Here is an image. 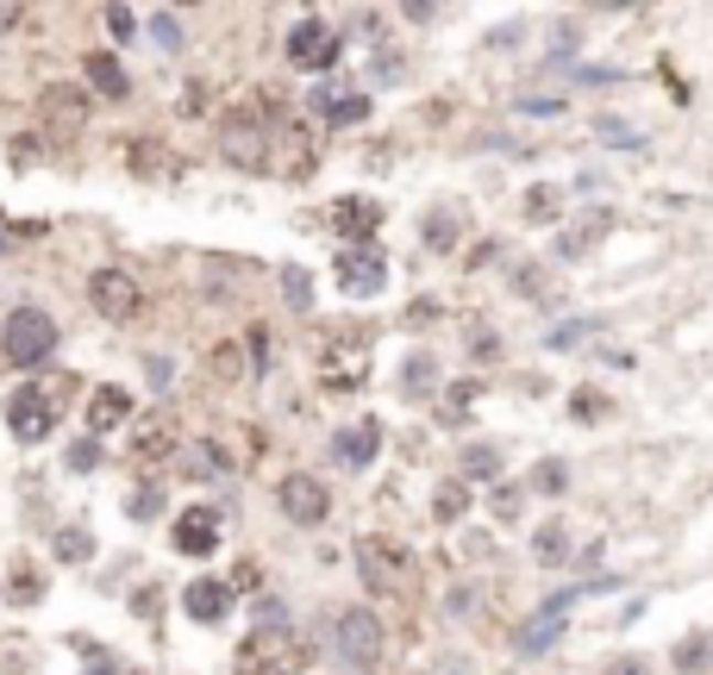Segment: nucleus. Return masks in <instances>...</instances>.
Listing matches in <instances>:
<instances>
[{
    "instance_id": "nucleus-28",
    "label": "nucleus",
    "mask_w": 713,
    "mask_h": 675,
    "mask_svg": "<svg viewBox=\"0 0 713 675\" xmlns=\"http://www.w3.org/2000/svg\"><path fill=\"white\" fill-rule=\"evenodd\" d=\"M282 288H289V307H307V301H313V294H307V275H301V270L282 275Z\"/></svg>"
},
{
    "instance_id": "nucleus-16",
    "label": "nucleus",
    "mask_w": 713,
    "mask_h": 675,
    "mask_svg": "<svg viewBox=\"0 0 713 675\" xmlns=\"http://www.w3.org/2000/svg\"><path fill=\"white\" fill-rule=\"evenodd\" d=\"M326 119H338V126H357V119L369 113V100L364 95H338V88H320V100H313Z\"/></svg>"
},
{
    "instance_id": "nucleus-36",
    "label": "nucleus",
    "mask_w": 713,
    "mask_h": 675,
    "mask_svg": "<svg viewBox=\"0 0 713 675\" xmlns=\"http://www.w3.org/2000/svg\"><path fill=\"white\" fill-rule=\"evenodd\" d=\"M0 251H7V244H0Z\"/></svg>"
},
{
    "instance_id": "nucleus-9",
    "label": "nucleus",
    "mask_w": 713,
    "mask_h": 675,
    "mask_svg": "<svg viewBox=\"0 0 713 675\" xmlns=\"http://www.w3.org/2000/svg\"><path fill=\"white\" fill-rule=\"evenodd\" d=\"M175 551H182V557H213V551H219V513H213V507H188V513L175 520Z\"/></svg>"
},
{
    "instance_id": "nucleus-25",
    "label": "nucleus",
    "mask_w": 713,
    "mask_h": 675,
    "mask_svg": "<svg viewBox=\"0 0 713 675\" xmlns=\"http://www.w3.org/2000/svg\"><path fill=\"white\" fill-rule=\"evenodd\" d=\"M156 507H163V501H156V488H138L132 501H126V513H132V520H151Z\"/></svg>"
},
{
    "instance_id": "nucleus-19",
    "label": "nucleus",
    "mask_w": 713,
    "mask_h": 675,
    "mask_svg": "<svg viewBox=\"0 0 713 675\" xmlns=\"http://www.w3.org/2000/svg\"><path fill=\"white\" fill-rule=\"evenodd\" d=\"M532 551H539V563H563V557H570V538H563V525H544Z\"/></svg>"
},
{
    "instance_id": "nucleus-30",
    "label": "nucleus",
    "mask_w": 713,
    "mask_h": 675,
    "mask_svg": "<svg viewBox=\"0 0 713 675\" xmlns=\"http://www.w3.org/2000/svg\"><path fill=\"white\" fill-rule=\"evenodd\" d=\"M532 482H539V488H544V494H558V488H563V482H570V476H563V464H544V469H539V476H532Z\"/></svg>"
},
{
    "instance_id": "nucleus-35",
    "label": "nucleus",
    "mask_w": 713,
    "mask_h": 675,
    "mask_svg": "<svg viewBox=\"0 0 713 675\" xmlns=\"http://www.w3.org/2000/svg\"><path fill=\"white\" fill-rule=\"evenodd\" d=\"M614 675H645V663H614Z\"/></svg>"
},
{
    "instance_id": "nucleus-26",
    "label": "nucleus",
    "mask_w": 713,
    "mask_h": 675,
    "mask_svg": "<svg viewBox=\"0 0 713 675\" xmlns=\"http://www.w3.org/2000/svg\"><path fill=\"white\" fill-rule=\"evenodd\" d=\"M469 476H501V450H469Z\"/></svg>"
},
{
    "instance_id": "nucleus-23",
    "label": "nucleus",
    "mask_w": 713,
    "mask_h": 675,
    "mask_svg": "<svg viewBox=\"0 0 713 675\" xmlns=\"http://www.w3.org/2000/svg\"><path fill=\"white\" fill-rule=\"evenodd\" d=\"M558 213V188H532V200H526V219H551Z\"/></svg>"
},
{
    "instance_id": "nucleus-6",
    "label": "nucleus",
    "mask_w": 713,
    "mask_h": 675,
    "mask_svg": "<svg viewBox=\"0 0 713 675\" xmlns=\"http://www.w3.org/2000/svg\"><path fill=\"white\" fill-rule=\"evenodd\" d=\"M289 63L294 69H332V63H338V32L307 13V20L289 32Z\"/></svg>"
},
{
    "instance_id": "nucleus-12",
    "label": "nucleus",
    "mask_w": 713,
    "mask_h": 675,
    "mask_svg": "<svg viewBox=\"0 0 713 675\" xmlns=\"http://www.w3.org/2000/svg\"><path fill=\"white\" fill-rule=\"evenodd\" d=\"M182 607H188V619H201V625H219V619H226V588H219V581H188Z\"/></svg>"
},
{
    "instance_id": "nucleus-18",
    "label": "nucleus",
    "mask_w": 713,
    "mask_h": 675,
    "mask_svg": "<svg viewBox=\"0 0 713 675\" xmlns=\"http://www.w3.org/2000/svg\"><path fill=\"white\" fill-rule=\"evenodd\" d=\"M451 238H457V213H432L425 219V244L432 251H451Z\"/></svg>"
},
{
    "instance_id": "nucleus-13",
    "label": "nucleus",
    "mask_w": 713,
    "mask_h": 675,
    "mask_svg": "<svg viewBox=\"0 0 713 675\" xmlns=\"http://www.w3.org/2000/svg\"><path fill=\"white\" fill-rule=\"evenodd\" d=\"M126 413H132V394H126V388H95V406H88V425H95V432L119 425Z\"/></svg>"
},
{
    "instance_id": "nucleus-3",
    "label": "nucleus",
    "mask_w": 713,
    "mask_h": 675,
    "mask_svg": "<svg viewBox=\"0 0 713 675\" xmlns=\"http://www.w3.org/2000/svg\"><path fill=\"white\" fill-rule=\"evenodd\" d=\"M57 413H63L57 388H20V394L7 401V425H13V438L20 444H44L51 432H57Z\"/></svg>"
},
{
    "instance_id": "nucleus-24",
    "label": "nucleus",
    "mask_w": 713,
    "mask_h": 675,
    "mask_svg": "<svg viewBox=\"0 0 713 675\" xmlns=\"http://www.w3.org/2000/svg\"><path fill=\"white\" fill-rule=\"evenodd\" d=\"M601 138H614L619 151H638V132L633 126H619V119H601Z\"/></svg>"
},
{
    "instance_id": "nucleus-10",
    "label": "nucleus",
    "mask_w": 713,
    "mask_h": 675,
    "mask_svg": "<svg viewBox=\"0 0 713 675\" xmlns=\"http://www.w3.org/2000/svg\"><path fill=\"white\" fill-rule=\"evenodd\" d=\"M376 219H382V207L369 200V194H350V200H338L332 207V226H338V244H376Z\"/></svg>"
},
{
    "instance_id": "nucleus-11",
    "label": "nucleus",
    "mask_w": 713,
    "mask_h": 675,
    "mask_svg": "<svg viewBox=\"0 0 713 675\" xmlns=\"http://www.w3.org/2000/svg\"><path fill=\"white\" fill-rule=\"evenodd\" d=\"M170 450H175V420H170V413H151V420L138 425L132 457H138V464H163Z\"/></svg>"
},
{
    "instance_id": "nucleus-5",
    "label": "nucleus",
    "mask_w": 713,
    "mask_h": 675,
    "mask_svg": "<svg viewBox=\"0 0 713 675\" xmlns=\"http://www.w3.org/2000/svg\"><path fill=\"white\" fill-rule=\"evenodd\" d=\"M338 656H345L350 669H376V656H382V619L364 613V607H350L338 619Z\"/></svg>"
},
{
    "instance_id": "nucleus-20",
    "label": "nucleus",
    "mask_w": 713,
    "mask_h": 675,
    "mask_svg": "<svg viewBox=\"0 0 713 675\" xmlns=\"http://www.w3.org/2000/svg\"><path fill=\"white\" fill-rule=\"evenodd\" d=\"M88 551H95V538H88L82 525H69V532H63V538H57V557H63V563H82V557H88Z\"/></svg>"
},
{
    "instance_id": "nucleus-15",
    "label": "nucleus",
    "mask_w": 713,
    "mask_h": 675,
    "mask_svg": "<svg viewBox=\"0 0 713 675\" xmlns=\"http://www.w3.org/2000/svg\"><path fill=\"white\" fill-rule=\"evenodd\" d=\"M332 457H345L350 469H364L376 457V425H357V432H338L332 438Z\"/></svg>"
},
{
    "instance_id": "nucleus-34",
    "label": "nucleus",
    "mask_w": 713,
    "mask_h": 675,
    "mask_svg": "<svg viewBox=\"0 0 713 675\" xmlns=\"http://www.w3.org/2000/svg\"><path fill=\"white\" fill-rule=\"evenodd\" d=\"M20 20H25L20 7H0V32H13V25H20Z\"/></svg>"
},
{
    "instance_id": "nucleus-8",
    "label": "nucleus",
    "mask_w": 713,
    "mask_h": 675,
    "mask_svg": "<svg viewBox=\"0 0 713 675\" xmlns=\"http://www.w3.org/2000/svg\"><path fill=\"white\" fill-rule=\"evenodd\" d=\"M88 301H95L107 319H132L138 313V282L126 270H100L95 282H88Z\"/></svg>"
},
{
    "instance_id": "nucleus-29",
    "label": "nucleus",
    "mask_w": 713,
    "mask_h": 675,
    "mask_svg": "<svg viewBox=\"0 0 713 675\" xmlns=\"http://www.w3.org/2000/svg\"><path fill=\"white\" fill-rule=\"evenodd\" d=\"M463 507H469V494H463V488H444V501H439V520H457Z\"/></svg>"
},
{
    "instance_id": "nucleus-32",
    "label": "nucleus",
    "mask_w": 713,
    "mask_h": 675,
    "mask_svg": "<svg viewBox=\"0 0 713 675\" xmlns=\"http://www.w3.org/2000/svg\"><path fill=\"white\" fill-rule=\"evenodd\" d=\"M100 464V444H82V450H69V469H95Z\"/></svg>"
},
{
    "instance_id": "nucleus-22",
    "label": "nucleus",
    "mask_w": 713,
    "mask_h": 675,
    "mask_svg": "<svg viewBox=\"0 0 713 675\" xmlns=\"http://www.w3.org/2000/svg\"><path fill=\"white\" fill-rule=\"evenodd\" d=\"M151 39L163 44V51H175V44H182V25H175V13H151Z\"/></svg>"
},
{
    "instance_id": "nucleus-4",
    "label": "nucleus",
    "mask_w": 713,
    "mask_h": 675,
    "mask_svg": "<svg viewBox=\"0 0 713 675\" xmlns=\"http://www.w3.org/2000/svg\"><path fill=\"white\" fill-rule=\"evenodd\" d=\"M332 275H338L345 294H382L388 288V251L382 244H338Z\"/></svg>"
},
{
    "instance_id": "nucleus-14",
    "label": "nucleus",
    "mask_w": 713,
    "mask_h": 675,
    "mask_svg": "<svg viewBox=\"0 0 713 675\" xmlns=\"http://www.w3.org/2000/svg\"><path fill=\"white\" fill-rule=\"evenodd\" d=\"M88 81H95V88H100L107 100H126V95H132V81H126V69H119V63L107 57V51H95V57H88Z\"/></svg>"
},
{
    "instance_id": "nucleus-27",
    "label": "nucleus",
    "mask_w": 713,
    "mask_h": 675,
    "mask_svg": "<svg viewBox=\"0 0 713 675\" xmlns=\"http://www.w3.org/2000/svg\"><path fill=\"white\" fill-rule=\"evenodd\" d=\"M676 663H682V669H701V663H707V638H689V644L676 651Z\"/></svg>"
},
{
    "instance_id": "nucleus-31",
    "label": "nucleus",
    "mask_w": 713,
    "mask_h": 675,
    "mask_svg": "<svg viewBox=\"0 0 713 675\" xmlns=\"http://www.w3.org/2000/svg\"><path fill=\"white\" fill-rule=\"evenodd\" d=\"M194 469H201V476H213V469H226V457H219L213 444H201V450H194Z\"/></svg>"
},
{
    "instance_id": "nucleus-33",
    "label": "nucleus",
    "mask_w": 713,
    "mask_h": 675,
    "mask_svg": "<svg viewBox=\"0 0 713 675\" xmlns=\"http://www.w3.org/2000/svg\"><path fill=\"white\" fill-rule=\"evenodd\" d=\"M107 25H114V39H132V13H126V7H114V13H107Z\"/></svg>"
},
{
    "instance_id": "nucleus-2",
    "label": "nucleus",
    "mask_w": 713,
    "mask_h": 675,
    "mask_svg": "<svg viewBox=\"0 0 713 675\" xmlns=\"http://www.w3.org/2000/svg\"><path fill=\"white\" fill-rule=\"evenodd\" d=\"M0 350H7V363L20 369H39L51 350H57V319L39 307H13L7 313V326H0Z\"/></svg>"
},
{
    "instance_id": "nucleus-21",
    "label": "nucleus",
    "mask_w": 713,
    "mask_h": 675,
    "mask_svg": "<svg viewBox=\"0 0 713 675\" xmlns=\"http://www.w3.org/2000/svg\"><path fill=\"white\" fill-rule=\"evenodd\" d=\"M432 375H439V363H432V357H425V350H420V357H407V369H401V382L413 388V394H420V388L432 382Z\"/></svg>"
},
{
    "instance_id": "nucleus-7",
    "label": "nucleus",
    "mask_w": 713,
    "mask_h": 675,
    "mask_svg": "<svg viewBox=\"0 0 713 675\" xmlns=\"http://www.w3.org/2000/svg\"><path fill=\"white\" fill-rule=\"evenodd\" d=\"M276 501H282V513H289L294 525H320L326 520V482L320 476H289V482L276 488Z\"/></svg>"
},
{
    "instance_id": "nucleus-1",
    "label": "nucleus",
    "mask_w": 713,
    "mask_h": 675,
    "mask_svg": "<svg viewBox=\"0 0 713 675\" xmlns=\"http://www.w3.org/2000/svg\"><path fill=\"white\" fill-rule=\"evenodd\" d=\"M231 669L238 675H301L307 669V644H301L289 625H257V632L238 644Z\"/></svg>"
},
{
    "instance_id": "nucleus-17",
    "label": "nucleus",
    "mask_w": 713,
    "mask_h": 675,
    "mask_svg": "<svg viewBox=\"0 0 713 675\" xmlns=\"http://www.w3.org/2000/svg\"><path fill=\"white\" fill-rule=\"evenodd\" d=\"M558 625H563V613H551V607H544V619H532V625H526V632H520V644H514V651H526V656L551 651V638H558Z\"/></svg>"
}]
</instances>
